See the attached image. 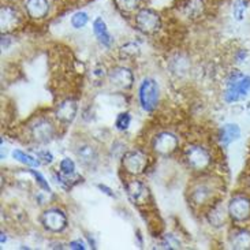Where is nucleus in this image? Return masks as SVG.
<instances>
[{"mask_svg": "<svg viewBox=\"0 0 250 250\" xmlns=\"http://www.w3.org/2000/svg\"><path fill=\"white\" fill-rule=\"evenodd\" d=\"M183 160L194 172H205L213 166L212 152L201 144H190L183 149Z\"/></svg>", "mask_w": 250, "mask_h": 250, "instance_id": "nucleus-1", "label": "nucleus"}, {"mask_svg": "<svg viewBox=\"0 0 250 250\" xmlns=\"http://www.w3.org/2000/svg\"><path fill=\"white\" fill-rule=\"evenodd\" d=\"M138 103L142 111L145 112H155L160 104V86L152 77L144 78L138 85Z\"/></svg>", "mask_w": 250, "mask_h": 250, "instance_id": "nucleus-2", "label": "nucleus"}, {"mask_svg": "<svg viewBox=\"0 0 250 250\" xmlns=\"http://www.w3.org/2000/svg\"><path fill=\"white\" fill-rule=\"evenodd\" d=\"M27 133L34 144L47 145L51 141H54L56 133H58V127H56V123L51 118L40 116V118H36L33 122L29 125Z\"/></svg>", "mask_w": 250, "mask_h": 250, "instance_id": "nucleus-3", "label": "nucleus"}, {"mask_svg": "<svg viewBox=\"0 0 250 250\" xmlns=\"http://www.w3.org/2000/svg\"><path fill=\"white\" fill-rule=\"evenodd\" d=\"M122 169L130 176H138L144 174L149 164V155L141 148H133L125 150L121 156Z\"/></svg>", "mask_w": 250, "mask_h": 250, "instance_id": "nucleus-4", "label": "nucleus"}, {"mask_svg": "<svg viewBox=\"0 0 250 250\" xmlns=\"http://www.w3.org/2000/svg\"><path fill=\"white\" fill-rule=\"evenodd\" d=\"M250 93V77L241 71H232L227 78L224 100L227 103H235L245 99Z\"/></svg>", "mask_w": 250, "mask_h": 250, "instance_id": "nucleus-5", "label": "nucleus"}, {"mask_svg": "<svg viewBox=\"0 0 250 250\" xmlns=\"http://www.w3.org/2000/svg\"><path fill=\"white\" fill-rule=\"evenodd\" d=\"M134 26L140 33L145 36H153L163 26V21L160 14L153 8L149 7H141L134 14Z\"/></svg>", "mask_w": 250, "mask_h": 250, "instance_id": "nucleus-6", "label": "nucleus"}, {"mask_svg": "<svg viewBox=\"0 0 250 250\" xmlns=\"http://www.w3.org/2000/svg\"><path fill=\"white\" fill-rule=\"evenodd\" d=\"M40 224L48 232L61 234L68 227V217L59 207H49L40 215Z\"/></svg>", "mask_w": 250, "mask_h": 250, "instance_id": "nucleus-7", "label": "nucleus"}, {"mask_svg": "<svg viewBox=\"0 0 250 250\" xmlns=\"http://www.w3.org/2000/svg\"><path fill=\"white\" fill-rule=\"evenodd\" d=\"M179 137L168 131V130H164L160 131L152 138L150 142V148L153 150V153L157 156H162V157H167L171 156L172 153H175L178 148H179Z\"/></svg>", "mask_w": 250, "mask_h": 250, "instance_id": "nucleus-8", "label": "nucleus"}, {"mask_svg": "<svg viewBox=\"0 0 250 250\" xmlns=\"http://www.w3.org/2000/svg\"><path fill=\"white\" fill-rule=\"evenodd\" d=\"M107 81L111 85V88L125 92V90H130L134 86L135 75L130 67L118 64L108 70Z\"/></svg>", "mask_w": 250, "mask_h": 250, "instance_id": "nucleus-9", "label": "nucleus"}, {"mask_svg": "<svg viewBox=\"0 0 250 250\" xmlns=\"http://www.w3.org/2000/svg\"><path fill=\"white\" fill-rule=\"evenodd\" d=\"M227 213L234 223H245L250 219V197L237 194L227 204Z\"/></svg>", "mask_w": 250, "mask_h": 250, "instance_id": "nucleus-10", "label": "nucleus"}, {"mask_svg": "<svg viewBox=\"0 0 250 250\" xmlns=\"http://www.w3.org/2000/svg\"><path fill=\"white\" fill-rule=\"evenodd\" d=\"M74 155L80 164L83 166L85 168H96V166L100 162L99 149L96 148L92 142L86 141V140H80L75 144Z\"/></svg>", "mask_w": 250, "mask_h": 250, "instance_id": "nucleus-11", "label": "nucleus"}, {"mask_svg": "<svg viewBox=\"0 0 250 250\" xmlns=\"http://www.w3.org/2000/svg\"><path fill=\"white\" fill-rule=\"evenodd\" d=\"M126 193H127L128 200L131 203L137 205V207H142L146 205L150 200V191H149L148 186L145 183L137 179L135 176H133L131 181H128L126 183Z\"/></svg>", "mask_w": 250, "mask_h": 250, "instance_id": "nucleus-12", "label": "nucleus"}, {"mask_svg": "<svg viewBox=\"0 0 250 250\" xmlns=\"http://www.w3.org/2000/svg\"><path fill=\"white\" fill-rule=\"evenodd\" d=\"M22 8L27 18L33 21H42L51 14V0H22Z\"/></svg>", "mask_w": 250, "mask_h": 250, "instance_id": "nucleus-13", "label": "nucleus"}, {"mask_svg": "<svg viewBox=\"0 0 250 250\" xmlns=\"http://www.w3.org/2000/svg\"><path fill=\"white\" fill-rule=\"evenodd\" d=\"M77 114H78V102L73 97H67V99L62 100L55 107L54 111L55 119L63 125H70L74 122Z\"/></svg>", "mask_w": 250, "mask_h": 250, "instance_id": "nucleus-14", "label": "nucleus"}, {"mask_svg": "<svg viewBox=\"0 0 250 250\" xmlns=\"http://www.w3.org/2000/svg\"><path fill=\"white\" fill-rule=\"evenodd\" d=\"M20 10L13 4H3L0 10V26L3 33H10L21 23Z\"/></svg>", "mask_w": 250, "mask_h": 250, "instance_id": "nucleus-15", "label": "nucleus"}, {"mask_svg": "<svg viewBox=\"0 0 250 250\" xmlns=\"http://www.w3.org/2000/svg\"><path fill=\"white\" fill-rule=\"evenodd\" d=\"M92 30H93V34H95L96 40L99 41L102 44L103 47L111 48L112 44H114V37L112 34L109 33V29L105 23V21L103 20L102 17H97L93 21L92 23Z\"/></svg>", "mask_w": 250, "mask_h": 250, "instance_id": "nucleus-16", "label": "nucleus"}, {"mask_svg": "<svg viewBox=\"0 0 250 250\" xmlns=\"http://www.w3.org/2000/svg\"><path fill=\"white\" fill-rule=\"evenodd\" d=\"M212 194H213V190L210 189V186L208 183L198 182L190 190V201L194 205L201 207V205L209 201L210 198H212Z\"/></svg>", "mask_w": 250, "mask_h": 250, "instance_id": "nucleus-17", "label": "nucleus"}, {"mask_svg": "<svg viewBox=\"0 0 250 250\" xmlns=\"http://www.w3.org/2000/svg\"><path fill=\"white\" fill-rule=\"evenodd\" d=\"M241 137V127L237 123H227L219 130V142L223 148H227L230 144L239 140Z\"/></svg>", "mask_w": 250, "mask_h": 250, "instance_id": "nucleus-18", "label": "nucleus"}, {"mask_svg": "<svg viewBox=\"0 0 250 250\" xmlns=\"http://www.w3.org/2000/svg\"><path fill=\"white\" fill-rule=\"evenodd\" d=\"M229 242L232 249L250 250V230L235 229L229 237Z\"/></svg>", "mask_w": 250, "mask_h": 250, "instance_id": "nucleus-19", "label": "nucleus"}, {"mask_svg": "<svg viewBox=\"0 0 250 250\" xmlns=\"http://www.w3.org/2000/svg\"><path fill=\"white\" fill-rule=\"evenodd\" d=\"M207 6L204 0H186L182 4V14L188 20H200L205 13Z\"/></svg>", "mask_w": 250, "mask_h": 250, "instance_id": "nucleus-20", "label": "nucleus"}, {"mask_svg": "<svg viewBox=\"0 0 250 250\" xmlns=\"http://www.w3.org/2000/svg\"><path fill=\"white\" fill-rule=\"evenodd\" d=\"M227 216H229L227 208H224L222 204H216L210 208L209 213H208V222L210 223V226L220 227V226H224Z\"/></svg>", "mask_w": 250, "mask_h": 250, "instance_id": "nucleus-21", "label": "nucleus"}, {"mask_svg": "<svg viewBox=\"0 0 250 250\" xmlns=\"http://www.w3.org/2000/svg\"><path fill=\"white\" fill-rule=\"evenodd\" d=\"M13 157L14 160H17V162H20L21 164H23V166H26V167H30V168H37L41 164L40 160H39L37 157L30 156L29 153H26V152L21 150V149H14Z\"/></svg>", "mask_w": 250, "mask_h": 250, "instance_id": "nucleus-22", "label": "nucleus"}, {"mask_svg": "<svg viewBox=\"0 0 250 250\" xmlns=\"http://www.w3.org/2000/svg\"><path fill=\"white\" fill-rule=\"evenodd\" d=\"M140 52H141V48L135 41H127L126 44H123L122 47L119 48V55L125 61L134 59L140 55Z\"/></svg>", "mask_w": 250, "mask_h": 250, "instance_id": "nucleus-23", "label": "nucleus"}, {"mask_svg": "<svg viewBox=\"0 0 250 250\" xmlns=\"http://www.w3.org/2000/svg\"><path fill=\"white\" fill-rule=\"evenodd\" d=\"M118 10H121L125 14L137 13L141 8L142 0H114Z\"/></svg>", "mask_w": 250, "mask_h": 250, "instance_id": "nucleus-24", "label": "nucleus"}, {"mask_svg": "<svg viewBox=\"0 0 250 250\" xmlns=\"http://www.w3.org/2000/svg\"><path fill=\"white\" fill-rule=\"evenodd\" d=\"M130 125H131V115H130V112L128 111H123V112H119L118 115H116L115 122H114V126L118 131H127L128 128H130Z\"/></svg>", "mask_w": 250, "mask_h": 250, "instance_id": "nucleus-25", "label": "nucleus"}, {"mask_svg": "<svg viewBox=\"0 0 250 250\" xmlns=\"http://www.w3.org/2000/svg\"><path fill=\"white\" fill-rule=\"evenodd\" d=\"M61 174L68 176V178H73L77 172V166L75 162L70 157H63L61 162H59V169H58Z\"/></svg>", "mask_w": 250, "mask_h": 250, "instance_id": "nucleus-26", "label": "nucleus"}, {"mask_svg": "<svg viewBox=\"0 0 250 250\" xmlns=\"http://www.w3.org/2000/svg\"><path fill=\"white\" fill-rule=\"evenodd\" d=\"M70 23H71V26L74 27V29H83V27L86 26L89 23V15L88 13H85V11H77L71 15V18H70Z\"/></svg>", "mask_w": 250, "mask_h": 250, "instance_id": "nucleus-27", "label": "nucleus"}, {"mask_svg": "<svg viewBox=\"0 0 250 250\" xmlns=\"http://www.w3.org/2000/svg\"><path fill=\"white\" fill-rule=\"evenodd\" d=\"M248 10V0H237L232 6V15L237 21H242Z\"/></svg>", "mask_w": 250, "mask_h": 250, "instance_id": "nucleus-28", "label": "nucleus"}, {"mask_svg": "<svg viewBox=\"0 0 250 250\" xmlns=\"http://www.w3.org/2000/svg\"><path fill=\"white\" fill-rule=\"evenodd\" d=\"M29 174L33 176L34 181L37 183V186H39L41 190H44L45 193H51V186H49V183H48V181L45 179V176L42 175L41 172L36 171V169H29Z\"/></svg>", "mask_w": 250, "mask_h": 250, "instance_id": "nucleus-29", "label": "nucleus"}, {"mask_svg": "<svg viewBox=\"0 0 250 250\" xmlns=\"http://www.w3.org/2000/svg\"><path fill=\"white\" fill-rule=\"evenodd\" d=\"M36 157L40 160V163L45 164V166L52 164L55 159L54 155H52L48 149H40V150H37V152H36Z\"/></svg>", "mask_w": 250, "mask_h": 250, "instance_id": "nucleus-30", "label": "nucleus"}, {"mask_svg": "<svg viewBox=\"0 0 250 250\" xmlns=\"http://www.w3.org/2000/svg\"><path fill=\"white\" fill-rule=\"evenodd\" d=\"M162 245L164 249H178V248H181L179 239L175 238V235H172V234H167L164 237V239H163Z\"/></svg>", "mask_w": 250, "mask_h": 250, "instance_id": "nucleus-31", "label": "nucleus"}, {"mask_svg": "<svg viewBox=\"0 0 250 250\" xmlns=\"http://www.w3.org/2000/svg\"><path fill=\"white\" fill-rule=\"evenodd\" d=\"M68 248L73 250H85L86 249V244L81 239H74V241L68 242Z\"/></svg>", "mask_w": 250, "mask_h": 250, "instance_id": "nucleus-32", "label": "nucleus"}, {"mask_svg": "<svg viewBox=\"0 0 250 250\" xmlns=\"http://www.w3.org/2000/svg\"><path fill=\"white\" fill-rule=\"evenodd\" d=\"M97 188L102 190V193H104L105 196L111 197V198H115V193L112 191V189H109L108 186H105V185H102V183H100V185H99Z\"/></svg>", "mask_w": 250, "mask_h": 250, "instance_id": "nucleus-33", "label": "nucleus"}]
</instances>
